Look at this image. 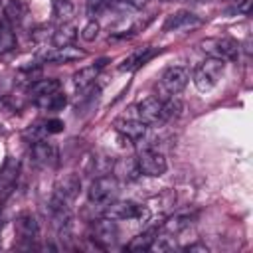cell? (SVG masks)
Masks as SVG:
<instances>
[{
    "label": "cell",
    "instance_id": "cell-1",
    "mask_svg": "<svg viewBox=\"0 0 253 253\" xmlns=\"http://www.w3.org/2000/svg\"><path fill=\"white\" fill-rule=\"evenodd\" d=\"M190 81V71L182 65H170L160 75V81L156 83V97L160 101H166L174 95H178Z\"/></svg>",
    "mask_w": 253,
    "mask_h": 253
},
{
    "label": "cell",
    "instance_id": "cell-2",
    "mask_svg": "<svg viewBox=\"0 0 253 253\" xmlns=\"http://www.w3.org/2000/svg\"><path fill=\"white\" fill-rule=\"evenodd\" d=\"M225 71V61L219 57H208L204 59L196 69H194V85L198 87V91H210L217 85V81L221 79Z\"/></svg>",
    "mask_w": 253,
    "mask_h": 253
},
{
    "label": "cell",
    "instance_id": "cell-3",
    "mask_svg": "<svg viewBox=\"0 0 253 253\" xmlns=\"http://www.w3.org/2000/svg\"><path fill=\"white\" fill-rule=\"evenodd\" d=\"M119 194V180L111 174H103V176H97L89 190H87V198L91 204H97V206H107L111 204Z\"/></svg>",
    "mask_w": 253,
    "mask_h": 253
},
{
    "label": "cell",
    "instance_id": "cell-4",
    "mask_svg": "<svg viewBox=\"0 0 253 253\" xmlns=\"http://www.w3.org/2000/svg\"><path fill=\"white\" fill-rule=\"evenodd\" d=\"M105 217H111L115 221L121 219H136V221H146L150 217V210L146 206H138L134 202H111L103 210Z\"/></svg>",
    "mask_w": 253,
    "mask_h": 253
},
{
    "label": "cell",
    "instance_id": "cell-5",
    "mask_svg": "<svg viewBox=\"0 0 253 253\" xmlns=\"http://www.w3.org/2000/svg\"><path fill=\"white\" fill-rule=\"evenodd\" d=\"M200 47L210 55V57H219L223 61H233L239 55V43L233 38H208L200 43Z\"/></svg>",
    "mask_w": 253,
    "mask_h": 253
},
{
    "label": "cell",
    "instance_id": "cell-6",
    "mask_svg": "<svg viewBox=\"0 0 253 253\" xmlns=\"http://www.w3.org/2000/svg\"><path fill=\"white\" fill-rule=\"evenodd\" d=\"M136 164H138L140 174L150 176V178H158L168 170L166 156L158 152L156 148H142L136 156Z\"/></svg>",
    "mask_w": 253,
    "mask_h": 253
},
{
    "label": "cell",
    "instance_id": "cell-7",
    "mask_svg": "<svg viewBox=\"0 0 253 253\" xmlns=\"http://www.w3.org/2000/svg\"><path fill=\"white\" fill-rule=\"evenodd\" d=\"M119 239V227H117V221L111 219V217H97L93 219V241L101 247H111L115 245Z\"/></svg>",
    "mask_w": 253,
    "mask_h": 253
},
{
    "label": "cell",
    "instance_id": "cell-8",
    "mask_svg": "<svg viewBox=\"0 0 253 253\" xmlns=\"http://www.w3.org/2000/svg\"><path fill=\"white\" fill-rule=\"evenodd\" d=\"M81 190V178L77 174H63L53 188V198L65 206H71Z\"/></svg>",
    "mask_w": 253,
    "mask_h": 253
},
{
    "label": "cell",
    "instance_id": "cell-9",
    "mask_svg": "<svg viewBox=\"0 0 253 253\" xmlns=\"http://www.w3.org/2000/svg\"><path fill=\"white\" fill-rule=\"evenodd\" d=\"M136 115L144 125H160L164 123V109L158 97H144L136 105Z\"/></svg>",
    "mask_w": 253,
    "mask_h": 253
},
{
    "label": "cell",
    "instance_id": "cell-10",
    "mask_svg": "<svg viewBox=\"0 0 253 253\" xmlns=\"http://www.w3.org/2000/svg\"><path fill=\"white\" fill-rule=\"evenodd\" d=\"M204 22L200 16L188 12V10H182V12H176V14H170L164 22V32H186V30H194V28H200Z\"/></svg>",
    "mask_w": 253,
    "mask_h": 253
},
{
    "label": "cell",
    "instance_id": "cell-11",
    "mask_svg": "<svg viewBox=\"0 0 253 253\" xmlns=\"http://www.w3.org/2000/svg\"><path fill=\"white\" fill-rule=\"evenodd\" d=\"M85 51L77 49L73 45H63V47H53V49H45L40 53V59L45 63H69V61H77L83 59Z\"/></svg>",
    "mask_w": 253,
    "mask_h": 253
},
{
    "label": "cell",
    "instance_id": "cell-12",
    "mask_svg": "<svg viewBox=\"0 0 253 253\" xmlns=\"http://www.w3.org/2000/svg\"><path fill=\"white\" fill-rule=\"evenodd\" d=\"M115 130L130 142H140L146 136V125L140 119H119L115 121Z\"/></svg>",
    "mask_w": 253,
    "mask_h": 253
},
{
    "label": "cell",
    "instance_id": "cell-13",
    "mask_svg": "<svg viewBox=\"0 0 253 253\" xmlns=\"http://www.w3.org/2000/svg\"><path fill=\"white\" fill-rule=\"evenodd\" d=\"M32 162L36 166H42V168H51L57 164V148L51 144V142H45V140H40V142H34L32 144Z\"/></svg>",
    "mask_w": 253,
    "mask_h": 253
},
{
    "label": "cell",
    "instance_id": "cell-14",
    "mask_svg": "<svg viewBox=\"0 0 253 253\" xmlns=\"http://www.w3.org/2000/svg\"><path fill=\"white\" fill-rule=\"evenodd\" d=\"M156 47H152V45H142V47H138V49H134L130 55H126L123 61H121V65H119V71H136L138 67H142L146 61H150L154 55H156Z\"/></svg>",
    "mask_w": 253,
    "mask_h": 253
},
{
    "label": "cell",
    "instance_id": "cell-15",
    "mask_svg": "<svg viewBox=\"0 0 253 253\" xmlns=\"http://www.w3.org/2000/svg\"><path fill=\"white\" fill-rule=\"evenodd\" d=\"M16 233L20 239L24 241H32L34 237H38L40 233V223H38V217L36 213L32 211H24L16 217Z\"/></svg>",
    "mask_w": 253,
    "mask_h": 253
},
{
    "label": "cell",
    "instance_id": "cell-16",
    "mask_svg": "<svg viewBox=\"0 0 253 253\" xmlns=\"http://www.w3.org/2000/svg\"><path fill=\"white\" fill-rule=\"evenodd\" d=\"M107 63H109V59H107V57H101V59H97L93 65H87V67L79 69V71L73 75V83H75V87H77V89H85V87L93 85L95 79L99 77L101 69H103Z\"/></svg>",
    "mask_w": 253,
    "mask_h": 253
},
{
    "label": "cell",
    "instance_id": "cell-17",
    "mask_svg": "<svg viewBox=\"0 0 253 253\" xmlns=\"http://www.w3.org/2000/svg\"><path fill=\"white\" fill-rule=\"evenodd\" d=\"M111 172H113V176L117 180H125V182H132V180H136L140 176L136 158H119V160H115Z\"/></svg>",
    "mask_w": 253,
    "mask_h": 253
},
{
    "label": "cell",
    "instance_id": "cell-18",
    "mask_svg": "<svg viewBox=\"0 0 253 253\" xmlns=\"http://www.w3.org/2000/svg\"><path fill=\"white\" fill-rule=\"evenodd\" d=\"M36 101V105L40 107V109H43V111H61L65 105H67V97H65V93H61L59 89L57 91H53V93H49V95H42V97H38V99H34Z\"/></svg>",
    "mask_w": 253,
    "mask_h": 253
},
{
    "label": "cell",
    "instance_id": "cell-19",
    "mask_svg": "<svg viewBox=\"0 0 253 253\" xmlns=\"http://www.w3.org/2000/svg\"><path fill=\"white\" fill-rule=\"evenodd\" d=\"M192 221H194V213H188V211H184V213H174V215H170L166 221H164V231L166 233H180V231H184L186 227H190L192 225Z\"/></svg>",
    "mask_w": 253,
    "mask_h": 253
},
{
    "label": "cell",
    "instance_id": "cell-20",
    "mask_svg": "<svg viewBox=\"0 0 253 253\" xmlns=\"http://www.w3.org/2000/svg\"><path fill=\"white\" fill-rule=\"evenodd\" d=\"M18 172H20L18 160H16V158H8V160L4 162V166H2V170H0V186H2L6 192H10V188L14 186L16 178H18Z\"/></svg>",
    "mask_w": 253,
    "mask_h": 253
},
{
    "label": "cell",
    "instance_id": "cell-21",
    "mask_svg": "<svg viewBox=\"0 0 253 253\" xmlns=\"http://www.w3.org/2000/svg\"><path fill=\"white\" fill-rule=\"evenodd\" d=\"M77 38V30L67 22V24H61L53 34H51V42L55 47H63V45H71L73 40Z\"/></svg>",
    "mask_w": 253,
    "mask_h": 253
},
{
    "label": "cell",
    "instance_id": "cell-22",
    "mask_svg": "<svg viewBox=\"0 0 253 253\" xmlns=\"http://www.w3.org/2000/svg\"><path fill=\"white\" fill-rule=\"evenodd\" d=\"M28 14V4L24 0H10L4 8V18L10 24H20Z\"/></svg>",
    "mask_w": 253,
    "mask_h": 253
},
{
    "label": "cell",
    "instance_id": "cell-23",
    "mask_svg": "<svg viewBox=\"0 0 253 253\" xmlns=\"http://www.w3.org/2000/svg\"><path fill=\"white\" fill-rule=\"evenodd\" d=\"M16 47V36L12 30V24L2 18L0 20V53H8Z\"/></svg>",
    "mask_w": 253,
    "mask_h": 253
},
{
    "label": "cell",
    "instance_id": "cell-24",
    "mask_svg": "<svg viewBox=\"0 0 253 253\" xmlns=\"http://www.w3.org/2000/svg\"><path fill=\"white\" fill-rule=\"evenodd\" d=\"M61 87L59 79H36L32 85H30V95L34 99L42 97V95H49L53 91H57Z\"/></svg>",
    "mask_w": 253,
    "mask_h": 253
},
{
    "label": "cell",
    "instance_id": "cell-25",
    "mask_svg": "<svg viewBox=\"0 0 253 253\" xmlns=\"http://www.w3.org/2000/svg\"><path fill=\"white\" fill-rule=\"evenodd\" d=\"M154 237H156V229H154V227H152V229H146V231L134 235V237L126 243V249H128V251H146V249H150Z\"/></svg>",
    "mask_w": 253,
    "mask_h": 253
},
{
    "label": "cell",
    "instance_id": "cell-26",
    "mask_svg": "<svg viewBox=\"0 0 253 253\" xmlns=\"http://www.w3.org/2000/svg\"><path fill=\"white\" fill-rule=\"evenodd\" d=\"M53 16L67 24L73 16H75V6L71 4V0H53Z\"/></svg>",
    "mask_w": 253,
    "mask_h": 253
},
{
    "label": "cell",
    "instance_id": "cell-27",
    "mask_svg": "<svg viewBox=\"0 0 253 253\" xmlns=\"http://www.w3.org/2000/svg\"><path fill=\"white\" fill-rule=\"evenodd\" d=\"M113 164H115V158L109 156V154H99L93 158V166H91V172L95 176H103V174H111L113 170Z\"/></svg>",
    "mask_w": 253,
    "mask_h": 253
},
{
    "label": "cell",
    "instance_id": "cell-28",
    "mask_svg": "<svg viewBox=\"0 0 253 253\" xmlns=\"http://www.w3.org/2000/svg\"><path fill=\"white\" fill-rule=\"evenodd\" d=\"M162 109H164V121H170V119L180 117V113H182L184 105H182V101L174 95V97H170V99L162 101Z\"/></svg>",
    "mask_w": 253,
    "mask_h": 253
},
{
    "label": "cell",
    "instance_id": "cell-29",
    "mask_svg": "<svg viewBox=\"0 0 253 253\" xmlns=\"http://www.w3.org/2000/svg\"><path fill=\"white\" fill-rule=\"evenodd\" d=\"M47 136V130H45V125H30L26 130H24V138L34 144V142H40V140H45Z\"/></svg>",
    "mask_w": 253,
    "mask_h": 253
},
{
    "label": "cell",
    "instance_id": "cell-30",
    "mask_svg": "<svg viewBox=\"0 0 253 253\" xmlns=\"http://www.w3.org/2000/svg\"><path fill=\"white\" fill-rule=\"evenodd\" d=\"M99 32H101L99 22H97V20H89V22L83 26V30H81V40H85V42H95V40L99 38Z\"/></svg>",
    "mask_w": 253,
    "mask_h": 253
},
{
    "label": "cell",
    "instance_id": "cell-31",
    "mask_svg": "<svg viewBox=\"0 0 253 253\" xmlns=\"http://www.w3.org/2000/svg\"><path fill=\"white\" fill-rule=\"evenodd\" d=\"M176 247V243L168 237V235H158V237H154V241H152V245H150V249H154V251H170V249H174Z\"/></svg>",
    "mask_w": 253,
    "mask_h": 253
},
{
    "label": "cell",
    "instance_id": "cell-32",
    "mask_svg": "<svg viewBox=\"0 0 253 253\" xmlns=\"http://www.w3.org/2000/svg\"><path fill=\"white\" fill-rule=\"evenodd\" d=\"M109 6V0H87V12L89 16H95L99 12H103Z\"/></svg>",
    "mask_w": 253,
    "mask_h": 253
},
{
    "label": "cell",
    "instance_id": "cell-33",
    "mask_svg": "<svg viewBox=\"0 0 253 253\" xmlns=\"http://www.w3.org/2000/svg\"><path fill=\"white\" fill-rule=\"evenodd\" d=\"M45 125V130H47V134H57V132H61L63 130V121H59V119H49V121H45L43 123Z\"/></svg>",
    "mask_w": 253,
    "mask_h": 253
},
{
    "label": "cell",
    "instance_id": "cell-34",
    "mask_svg": "<svg viewBox=\"0 0 253 253\" xmlns=\"http://www.w3.org/2000/svg\"><path fill=\"white\" fill-rule=\"evenodd\" d=\"M188 253H192V251H202V253H208V247L206 245H202V243H194V245H188V247H184Z\"/></svg>",
    "mask_w": 253,
    "mask_h": 253
},
{
    "label": "cell",
    "instance_id": "cell-35",
    "mask_svg": "<svg viewBox=\"0 0 253 253\" xmlns=\"http://www.w3.org/2000/svg\"><path fill=\"white\" fill-rule=\"evenodd\" d=\"M128 2V6H132V8H142L144 4H146V0H126Z\"/></svg>",
    "mask_w": 253,
    "mask_h": 253
}]
</instances>
